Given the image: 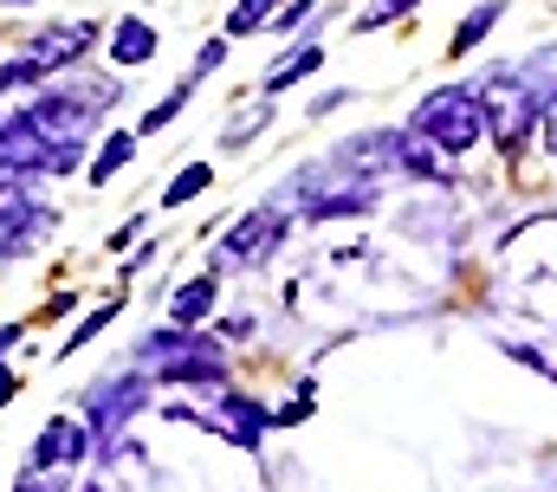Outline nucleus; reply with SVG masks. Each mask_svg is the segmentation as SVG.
I'll return each instance as SVG.
<instances>
[{"instance_id": "nucleus-1", "label": "nucleus", "mask_w": 557, "mask_h": 492, "mask_svg": "<svg viewBox=\"0 0 557 492\" xmlns=\"http://www.w3.org/2000/svg\"><path fill=\"white\" fill-rule=\"evenodd\" d=\"M409 130L428 136L441 156H467V149L486 136V104H480V91H473V85H434V91L416 104Z\"/></svg>"}, {"instance_id": "nucleus-2", "label": "nucleus", "mask_w": 557, "mask_h": 492, "mask_svg": "<svg viewBox=\"0 0 557 492\" xmlns=\"http://www.w3.org/2000/svg\"><path fill=\"white\" fill-rule=\"evenodd\" d=\"M480 104H486V136H493L499 149H525L532 123L545 111V104L532 98V85L519 78V65H493L486 85H480Z\"/></svg>"}, {"instance_id": "nucleus-3", "label": "nucleus", "mask_w": 557, "mask_h": 492, "mask_svg": "<svg viewBox=\"0 0 557 492\" xmlns=\"http://www.w3.org/2000/svg\"><path fill=\"white\" fill-rule=\"evenodd\" d=\"M143 408V382L137 376H124V382H98L91 389V447L111 460L117 447H124V421Z\"/></svg>"}, {"instance_id": "nucleus-4", "label": "nucleus", "mask_w": 557, "mask_h": 492, "mask_svg": "<svg viewBox=\"0 0 557 492\" xmlns=\"http://www.w3.org/2000/svg\"><path fill=\"white\" fill-rule=\"evenodd\" d=\"M195 421H201V428H214V434H227L234 447H247V454H253L273 415H267V408H260L253 395H221V402H214L208 415H195Z\"/></svg>"}, {"instance_id": "nucleus-5", "label": "nucleus", "mask_w": 557, "mask_h": 492, "mask_svg": "<svg viewBox=\"0 0 557 492\" xmlns=\"http://www.w3.org/2000/svg\"><path fill=\"white\" fill-rule=\"evenodd\" d=\"M85 447H91V428H85L78 415H59V421H46V428H39V441H33V460H26V467H78V460H85Z\"/></svg>"}, {"instance_id": "nucleus-6", "label": "nucleus", "mask_w": 557, "mask_h": 492, "mask_svg": "<svg viewBox=\"0 0 557 492\" xmlns=\"http://www.w3.org/2000/svg\"><path fill=\"white\" fill-rule=\"evenodd\" d=\"M278 241H285V214H247L234 234H227V259H240V266H253V259H267V253H278Z\"/></svg>"}, {"instance_id": "nucleus-7", "label": "nucleus", "mask_w": 557, "mask_h": 492, "mask_svg": "<svg viewBox=\"0 0 557 492\" xmlns=\"http://www.w3.org/2000/svg\"><path fill=\"white\" fill-rule=\"evenodd\" d=\"M39 227H46V214L26 201V188H20V182H0V246L7 241L20 246L26 234H39Z\"/></svg>"}, {"instance_id": "nucleus-8", "label": "nucleus", "mask_w": 557, "mask_h": 492, "mask_svg": "<svg viewBox=\"0 0 557 492\" xmlns=\"http://www.w3.org/2000/svg\"><path fill=\"white\" fill-rule=\"evenodd\" d=\"M91 46H98V26H91V20H78V26H52V33L33 39V52H39L46 65H72V59L91 52Z\"/></svg>"}, {"instance_id": "nucleus-9", "label": "nucleus", "mask_w": 557, "mask_h": 492, "mask_svg": "<svg viewBox=\"0 0 557 492\" xmlns=\"http://www.w3.org/2000/svg\"><path fill=\"white\" fill-rule=\"evenodd\" d=\"M376 208V188L370 182H350V195H311L305 201V214L311 221H337V214H370Z\"/></svg>"}, {"instance_id": "nucleus-10", "label": "nucleus", "mask_w": 557, "mask_h": 492, "mask_svg": "<svg viewBox=\"0 0 557 492\" xmlns=\"http://www.w3.org/2000/svg\"><path fill=\"white\" fill-rule=\"evenodd\" d=\"M318 65H324V46H298V52H285V59H278L273 72L260 78V85H267L260 98H273V91H285V85H298V78H311Z\"/></svg>"}, {"instance_id": "nucleus-11", "label": "nucleus", "mask_w": 557, "mask_h": 492, "mask_svg": "<svg viewBox=\"0 0 557 492\" xmlns=\"http://www.w3.org/2000/svg\"><path fill=\"white\" fill-rule=\"evenodd\" d=\"M499 13H506V0H486V7H473V13H467V20L454 26L447 52H454V59H467V52H473V46H480V39H486V33L499 26Z\"/></svg>"}, {"instance_id": "nucleus-12", "label": "nucleus", "mask_w": 557, "mask_h": 492, "mask_svg": "<svg viewBox=\"0 0 557 492\" xmlns=\"http://www.w3.org/2000/svg\"><path fill=\"white\" fill-rule=\"evenodd\" d=\"M156 33H149V20H124L117 33H111V59L117 65H143V59H156Z\"/></svg>"}, {"instance_id": "nucleus-13", "label": "nucleus", "mask_w": 557, "mask_h": 492, "mask_svg": "<svg viewBox=\"0 0 557 492\" xmlns=\"http://www.w3.org/2000/svg\"><path fill=\"white\" fill-rule=\"evenodd\" d=\"M131 156H137V136H131V130H117V136H104V149L91 156V182L104 188V182H111V175H117V169H124Z\"/></svg>"}, {"instance_id": "nucleus-14", "label": "nucleus", "mask_w": 557, "mask_h": 492, "mask_svg": "<svg viewBox=\"0 0 557 492\" xmlns=\"http://www.w3.org/2000/svg\"><path fill=\"white\" fill-rule=\"evenodd\" d=\"M214 311V279H188L182 292H175V324H195V318H208Z\"/></svg>"}, {"instance_id": "nucleus-15", "label": "nucleus", "mask_w": 557, "mask_h": 492, "mask_svg": "<svg viewBox=\"0 0 557 492\" xmlns=\"http://www.w3.org/2000/svg\"><path fill=\"white\" fill-rule=\"evenodd\" d=\"M208 182H214V169H208V162H188V169H182V175L162 188V208H182V201H195Z\"/></svg>"}, {"instance_id": "nucleus-16", "label": "nucleus", "mask_w": 557, "mask_h": 492, "mask_svg": "<svg viewBox=\"0 0 557 492\" xmlns=\"http://www.w3.org/2000/svg\"><path fill=\"white\" fill-rule=\"evenodd\" d=\"M273 13H278V0H240V7L227 13V33L247 39V33H260V26H273Z\"/></svg>"}, {"instance_id": "nucleus-17", "label": "nucleus", "mask_w": 557, "mask_h": 492, "mask_svg": "<svg viewBox=\"0 0 557 492\" xmlns=\"http://www.w3.org/2000/svg\"><path fill=\"white\" fill-rule=\"evenodd\" d=\"M117 311H124V298H111V305H98V311H91V318H85V324L72 331V344H59V357H72V350H85V344H91V337H98V331H104V324L117 318Z\"/></svg>"}, {"instance_id": "nucleus-18", "label": "nucleus", "mask_w": 557, "mask_h": 492, "mask_svg": "<svg viewBox=\"0 0 557 492\" xmlns=\"http://www.w3.org/2000/svg\"><path fill=\"white\" fill-rule=\"evenodd\" d=\"M188 98H195V85H175V91H169V98H162V104H149V111H143L137 136H156V130H162V123L175 118V111H182V104H188Z\"/></svg>"}, {"instance_id": "nucleus-19", "label": "nucleus", "mask_w": 557, "mask_h": 492, "mask_svg": "<svg viewBox=\"0 0 557 492\" xmlns=\"http://www.w3.org/2000/svg\"><path fill=\"white\" fill-rule=\"evenodd\" d=\"M409 7H421V0H370L363 13H357V33H383L389 20H403Z\"/></svg>"}, {"instance_id": "nucleus-20", "label": "nucleus", "mask_w": 557, "mask_h": 492, "mask_svg": "<svg viewBox=\"0 0 557 492\" xmlns=\"http://www.w3.org/2000/svg\"><path fill=\"white\" fill-rule=\"evenodd\" d=\"M318 13H324L318 0H292L285 13H273V39H292V33H298V26H311Z\"/></svg>"}, {"instance_id": "nucleus-21", "label": "nucleus", "mask_w": 557, "mask_h": 492, "mask_svg": "<svg viewBox=\"0 0 557 492\" xmlns=\"http://www.w3.org/2000/svg\"><path fill=\"white\" fill-rule=\"evenodd\" d=\"M260 118H267V98H260V104H253L247 118L227 123V149H247V143H253V130H260Z\"/></svg>"}, {"instance_id": "nucleus-22", "label": "nucleus", "mask_w": 557, "mask_h": 492, "mask_svg": "<svg viewBox=\"0 0 557 492\" xmlns=\"http://www.w3.org/2000/svg\"><path fill=\"white\" fill-rule=\"evenodd\" d=\"M20 492H65V467H26Z\"/></svg>"}, {"instance_id": "nucleus-23", "label": "nucleus", "mask_w": 557, "mask_h": 492, "mask_svg": "<svg viewBox=\"0 0 557 492\" xmlns=\"http://www.w3.org/2000/svg\"><path fill=\"white\" fill-rule=\"evenodd\" d=\"M221 59H227V39H208V46L195 52V78H201V72H214Z\"/></svg>"}, {"instance_id": "nucleus-24", "label": "nucleus", "mask_w": 557, "mask_h": 492, "mask_svg": "<svg viewBox=\"0 0 557 492\" xmlns=\"http://www.w3.org/2000/svg\"><path fill=\"white\" fill-rule=\"evenodd\" d=\"M305 415H311V395H298V402H285V408H278V421H285V428H292V421H305Z\"/></svg>"}, {"instance_id": "nucleus-25", "label": "nucleus", "mask_w": 557, "mask_h": 492, "mask_svg": "<svg viewBox=\"0 0 557 492\" xmlns=\"http://www.w3.org/2000/svg\"><path fill=\"white\" fill-rule=\"evenodd\" d=\"M7 344H20V324H7V331H0V357H7Z\"/></svg>"}, {"instance_id": "nucleus-26", "label": "nucleus", "mask_w": 557, "mask_h": 492, "mask_svg": "<svg viewBox=\"0 0 557 492\" xmlns=\"http://www.w3.org/2000/svg\"><path fill=\"white\" fill-rule=\"evenodd\" d=\"M13 389H20V382H13V376H0V408L13 402Z\"/></svg>"}, {"instance_id": "nucleus-27", "label": "nucleus", "mask_w": 557, "mask_h": 492, "mask_svg": "<svg viewBox=\"0 0 557 492\" xmlns=\"http://www.w3.org/2000/svg\"><path fill=\"white\" fill-rule=\"evenodd\" d=\"M552 156H557V98H552Z\"/></svg>"}, {"instance_id": "nucleus-28", "label": "nucleus", "mask_w": 557, "mask_h": 492, "mask_svg": "<svg viewBox=\"0 0 557 492\" xmlns=\"http://www.w3.org/2000/svg\"><path fill=\"white\" fill-rule=\"evenodd\" d=\"M0 7H33V0H0Z\"/></svg>"}]
</instances>
